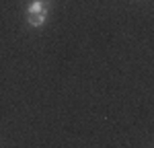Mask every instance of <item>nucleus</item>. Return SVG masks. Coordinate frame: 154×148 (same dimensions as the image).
<instances>
[{"label":"nucleus","mask_w":154,"mask_h":148,"mask_svg":"<svg viewBox=\"0 0 154 148\" xmlns=\"http://www.w3.org/2000/svg\"><path fill=\"white\" fill-rule=\"evenodd\" d=\"M48 19V6L41 0H33L27 8V23L31 27H41Z\"/></svg>","instance_id":"f257e3e1"}]
</instances>
